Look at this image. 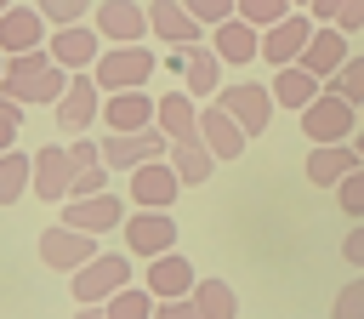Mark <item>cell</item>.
I'll return each mask as SVG.
<instances>
[{"label": "cell", "mask_w": 364, "mask_h": 319, "mask_svg": "<svg viewBox=\"0 0 364 319\" xmlns=\"http://www.w3.org/2000/svg\"><path fill=\"white\" fill-rule=\"evenodd\" d=\"M68 80H74V74H68L46 46H40V51H28V57H11V63H6L0 91H6L11 103H23V108H28V103H51V108H57V97L68 91Z\"/></svg>", "instance_id": "obj_1"}, {"label": "cell", "mask_w": 364, "mask_h": 319, "mask_svg": "<svg viewBox=\"0 0 364 319\" xmlns=\"http://www.w3.org/2000/svg\"><path fill=\"white\" fill-rule=\"evenodd\" d=\"M131 285V256L125 251H102V256H91L80 273H68V296L80 302V308H102L108 296H119Z\"/></svg>", "instance_id": "obj_2"}, {"label": "cell", "mask_w": 364, "mask_h": 319, "mask_svg": "<svg viewBox=\"0 0 364 319\" xmlns=\"http://www.w3.org/2000/svg\"><path fill=\"white\" fill-rule=\"evenodd\" d=\"M301 131H307V142H313V148H318V142H353V137L364 131V114H358L347 97L318 91V103H313V108H301Z\"/></svg>", "instance_id": "obj_3"}, {"label": "cell", "mask_w": 364, "mask_h": 319, "mask_svg": "<svg viewBox=\"0 0 364 319\" xmlns=\"http://www.w3.org/2000/svg\"><path fill=\"white\" fill-rule=\"evenodd\" d=\"M154 68H159V57H154L148 46H108V51L97 57L91 80H97L102 91H142Z\"/></svg>", "instance_id": "obj_4"}, {"label": "cell", "mask_w": 364, "mask_h": 319, "mask_svg": "<svg viewBox=\"0 0 364 319\" xmlns=\"http://www.w3.org/2000/svg\"><path fill=\"white\" fill-rule=\"evenodd\" d=\"M159 68H176L188 97H216V91H222V57H216L210 40H199V46H171V57H165Z\"/></svg>", "instance_id": "obj_5"}, {"label": "cell", "mask_w": 364, "mask_h": 319, "mask_svg": "<svg viewBox=\"0 0 364 319\" xmlns=\"http://www.w3.org/2000/svg\"><path fill=\"white\" fill-rule=\"evenodd\" d=\"M102 103H108V91H102L91 74H74L68 91L57 97V125H63L68 137H91V125L102 120Z\"/></svg>", "instance_id": "obj_6"}, {"label": "cell", "mask_w": 364, "mask_h": 319, "mask_svg": "<svg viewBox=\"0 0 364 319\" xmlns=\"http://www.w3.org/2000/svg\"><path fill=\"white\" fill-rule=\"evenodd\" d=\"M46 51H51L68 74H91V68H97V57L108 51V40L97 34V23H68V28H51Z\"/></svg>", "instance_id": "obj_7"}, {"label": "cell", "mask_w": 364, "mask_h": 319, "mask_svg": "<svg viewBox=\"0 0 364 319\" xmlns=\"http://www.w3.org/2000/svg\"><path fill=\"white\" fill-rule=\"evenodd\" d=\"M91 256H102V251H97V234H80V228H68V222H57V228L40 234V262L57 268V273H80Z\"/></svg>", "instance_id": "obj_8"}, {"label": "cell", "mask_w": 364, "mask_h": 319, "mask_svg": "<svg viewBox=\"0 0 364 319\" xmlns=\"http://www.w3.org/2000/svg\"><path fill=\"white\" fill-rule=\"evenodd\" d=\"M216 103L250 131V137H262L267 125H273V91L267 85H256V80H233V85H222L216 91Z\"/></svg>", "instance_id": "obj_9"}, {"label": "cell", "mask_w": 364, "mask_h": 319, "mask_svg": "<svg viewBox=\"0 0 364 319\" xmlns=\"http://www.w3.org/2000/svg\"><path fill=\"white\" fill-rule=\"evenodd\" d=\"M176 194H182V177H176L171 160H148V165L131 171V205L136 211H171Z\"/></svg>", "instance_id": "obj_10"}, {"label": "cell", "mask_w": 364, "mask_h": 319, "mask_svg": "<svg viewBox=\"0 0 364 319\" xmlns=\"http://www.w3.org/2000/svg\"><path fill=\"white\" fill-rule=\"evenodd\" d=\"M125 251H136L142 262L176 251V216L171 211H131L125 216Z\"/></svg>", "instance_id": "obj_11"}, {"label": "cell", "mask_w": 364, "mask_h": 319, "mask_svg": "<svg viewBox=\"0 0 364 319\" xmlns=\"http://www.w3.org/2000/svg\"><path fill=\"white\" fill-rule=\"evenodd\" d=\"M313 17L307 11H290L284 23H273V28H262V63H273V68H290L301 51H307V40H313Z\"/></svg>", "instance_id": "obj_12"}, {"label": "cell", "mask_w": 364, "mask_h": 319, "mask_svg": "<svg viewBox=\"0 0 364 319\" xmlns=\"http://www.w3.org/2000/svg\"><path fill=\"white\" fill-rule=\"evenodd\" d=\"M74 171H80V165H74V154L51 142V148H40V154H34V188H28V194H34L40 205H63V199H68V188H74Z\"/></svg>", "instance_id": "obj_13"}, {"label": "cell", "mask_w": 364, "mask_h": 319, "mask_svg": "<svg viewBox=\"0 0 364 319\" xmlns=\"http://www.w3.org/2000/svg\"><path fill=\"white\" fill-rule=\"evenodd\" d=\"M97 34L108 46H142V34H154L148 6H136V0H102L97 6Z\"/></svg>", "instance_id": "obj_14"}, {"label": "cell", "mask_w": 364, "mask_h": 319, "mask_svg": "<svg viewBox=\"0 0 364 319\" xmlns=\"http://www.w3.org/2000/svg\"><path fill=\"white\" fill-rule=\"evenodd\" d=\"M199 142H205L216 160H239V154H245V142H250V131H245V125H239V120L210 97V108H199Z\"/></svg>", "instance_id": "obj_15"}, {"label": "cell", "mask_w": 364, "mask_h": 319, "mask_svg": "<svg viewBox=\"0 0 364 319\" xmlns=\"http://www.w3.org/2000/svg\"><path fill=\"white\" fill-rule=\"evenodd\" d=\"M142 285H148V291H154L159 302H182V296H193L199 273H193V262H188L182 251H165V256H154V262H148Z\"/></svg>", "instance_id": "obj_16"}, {"label": "cell", "mask_w": 364, "mask_h": 319, "mask_svg": "<svg viewBox=\"0 0 364 319\" xmlns=\"http://www.w3.org/2000/svg\"><path fill=\"white\" fill-rule=\"evenodd\" d=\"M102 125L108 131H148V125H159V97H148V91H108Z\"/></svg>", "instance_id": "obj_17"}, {"label": "cell", "mask_w": 364, "mask_h": 319, "mask_svg": "<svg viewBox=\"0 0 364 319\" xmlns=\"http://www.w3.org/2000/svg\"><path fill=\"white\" fill-rule=\"evenodd\" d=\"M210 46H216V57H222L228 68H245V63L262 57V28L245 23V17H228V23L210 28Z\"/></svg>", "instance_id": "obj_18"}, {"label": "cell", "mask_w": 364, "mask_h": 319, "mask_svg": "<svg viewBox=\"0 0 364 319\" xmlns=\"http://www.w3.org/2000/svg\"><path fill=\"white\" fill-rule=\"evenodd\" d=\"M347 57H353V51H347V34H341L336 23H318V28H313V40H307V51H301L296 63H301L307 74H318V80H336Z\"/></svg>", "instance_id": "obj_19"}, {"label": "cell", "mask_w": 364, "mask_h": 319, "mask_svg": "<svg viewBox=\"0 0 364 319\" xmlns=\"http://www.w3.org/2000/svg\"><path fill=\"white\" fill-rule=\"evenodd\" d=\"M63 222H68V228H80V234H108V228H125V199H114V194L68 199V205H63Z\"/></svg>", "instance_id": "obj_20"}, {"label": "cell", "mask_w": 364, "mask_h": 319, "mask_svg": "<svg viewBox=\"0 0 364 319\" xmlns=\"http://www.w3.org/2000/svg\"><path fill=\"white\" fill-rule=\"evenodd\" d=\"M46 46V17H40V6H11L6 17H0V51L6 57H28V51H40Z\"/></svg>", "instance_id": "obj_21"}, {"label": "cell", "mask_w": 364, "mask_h": 319, "mask_svg": "<svg viewBox=\"0 0 364 319\" xmlns=\"http://www.w3.org/2000/svg\"><path fill=\"white\" fill-rule=\"evenodd\" d=\"M364 160H358V148L353 142H318L313 154H307V182L313 188H336L341 177H353Z\"/></svg>", "instance_id": "obj_22"}, {"label": "cell", "mask_w": 364, "mask_h": 319, "mask_svg": "<svg viewBox=\"0 0 364 319\" xmlns=\"http://www.w3.org/2000/svg\"><path fill=\"white\" fill-rule=\"evenodd\" d=\"M148 23L165 46H199V28H205L182 0H148Z\"/></svg>", "instance_id": "obj_23"}, {"label": "cell", "mask_w": 364, "mask_h": 319, "mask_svg": "<svg viewBox=\"0 0 364 319\" xmlns=\"http://www.w3.org/2000/svg\"><path fill=\"white\" fill-rule=\"evenodd\" d=\"M159 131L171 142H199V97H188L182 85L159 97Z\"/></svg>", "instance_id": "obj_24"}, {"label": "cell", "mask_w": 364, "mask_h": 319, "mask_svg": "<svg viewBox=\"0 0 364 319\" xmlns=\"http://www.w3.org/2000/svg\"><path fill=\"white\" fill-rule=\"evenodd\" d=\"M273 103H279V108H290V114L313 108V103H318V74H307L301 63L273 68Z\"/></svg>", "instance_id": "obj_25"}, {"label": "cell", "mask_w": 364, "mask_h": 319, "mask_svg": "<svg viewBox=\"0 0 364 319\" xmlns=\"http://www.w3.org/2000/svg\"><path fill=\"white\" fill-rule=\"evenodd\" d=\"M28 188H34V154H23V148L0 154V205H17Z\"/></svg>", "instance_id": "obj_26"}, {"label": "cell", "mask_w": 364, "mask_h": 319, "mask_svg": "<svg viewBox=\"0 0 364 319\" xmlns=\"http://www.w3.org/2000/svg\"><path fill=\"white\" fill-rule=\"evenodd\" d=\"M171 165H176V177H182V188H193V182H205L210 171H216V154L205 148V142H171V154H165Z\"/></svg>", "instance_id": "obj_27"}, {"label": "cell", "mask_w": 364, "mask_h": 319, "mask_svg": "<svg viewBox=\"0 0 364 319\" xmlns=\"http://www.w3.org/2000/svg\"><path fill=\"white\" fill-rule=\"evenodd\" d=\"M193 302H199L205 319H239V291L228 279H199L193 285Z\"/></svg>", "instance_id": "obj_28"}, {"label": "cell", "mask_w": 364, "mask_h": 319, "mask_svg": "<svg viewBox=\"0 0 364 319\" xmlns=\"http://www.w3.org/2000/svg\"><path fill=\"white\" fill-rule=\"evenodd\" d=\"M102 308H108V319H154V313H159V296H154L148 285H142V291H136V285H125V291H119V296H108Z\"/></svg>", "instance_id": "obj_29"}, {"label": "cell", "mask_w": 364, "mask_h": 319, "mask_svg": "<svg viewBox=\"0 0 364 319\" xmlns=\"http://www.w3.org/2000/svg\"><path fill=\"white\" fill-rule=\"evenodd\" d=\"M324 91H336V97H347L353 108H364V57H347V63H341V74H336Z\"/></svg>", "instance_id": "obj_30"}, {"label": "cell", "mask_w": 364, "mask_h": 319, "mask_svg": "<svg viewBox=\"0 0 364 319\" xmlns=\"http://www.w3.org/2000/svg\"><path fill=\"white\" fill-rule=\"evenodd\" d=\"M290 11H296L290 0H239V17L256 23V28H273V23H284Z\"/></svg>", "instance_id": "obj_31"}, {"label": "cell", "mask_w": 364, "mask_h": 319, "mask_svg": "<svg viewBox=\"0 0 364 319\" xmlns=\"http://www.w3.org/2000/svg\"><path fill=\"white\" fill-rule=\"evenodd\" d=\"M330 319H364V273H358V279H347V285L336 291Z\"/></svg>", "instance_id": "obj_32"}, {"label": "cell", "mask_w": 364, "mask_h": 319, "mask_svg": "<svg viewBox=\"0 0 364 319\" xmlns=\"http://www.w3.org/2000/svg\"><path fill=\"white\" fill-rule=\"evenodd\" d=\"M336 199H341V211H347L353 222H364V165H358L353 177H341V182H336Z\"/></svg>", "instance_id": "obj_33"}, {"label": "cell", "mask_w": 364, "mask_h": 319, "mask_svg": "<svg viewBox=\"0 0 364 319\" xmlns=\"http://www.w3.org/2000/svg\"><path fill=\"white\" fill-rule=\"evenodd\" d=\"M85 11H91V0H40V17H46V23H57V28L85 23Z\"/></svg>", "instance_id": "obj_34"}, {"label": "cell", "mask_w": 364, "mask_h": 319, "mask_svg": "<svg viewBox=\"0 0 364 319\" xmlns=\"http://www.w3.org/2000/svg\"><path fill=\"white\" fill-rule=\"evenodd\" d=\"M91 194H108V165H80V171H74L68 199H91Z\"/></svg>", "instance_id": "obj_35"}, {"label": "cell", "mask_w": 364, "mask_h": 319, "mask_svg": "<svg viewBox=\"0 0 364 319\" xmlns=\"http://www.w3.org/2000/svg\"><path fill=\"white\" fill-rule=\"evenodd\" d=\"M182 6H188L199 23H210V28L228 23V17H239V0H182Z\"/></svg>", "instance_id": "obj_36"}, {"label": "cell", "mask_w": 364, "mask_h": 319, "mask_svg": "<svg viewBox=\"0 0 364 319\" xmlns=\"http://www.w3.org/2000/svg\"><path fill=\"white\" fill-rule=\"evenodd\" d=\"M17 125H23V103H0V154H11L17 148Z\"/></svg>", "instance_id": "obj_37"}, {"label": "cell", "mask_w": 364, "mask_h": 319, "mask_svg": "<svg viewBox=\"0 0 364 319\" xmlns=\"http://www.w3.org/2000/svg\"><path fill=\"white\" fill-rule=\"evenodd\" d=\"M341 256H347V262L364 273V222H353V228H347V239H341Z\"/></svg>", "instance_id": "obj_38"}, {"label": "cell", "mask_w": 364, "mask_h": 319, "mask_svg": "<svg viewBox=\"0 0 364 319\" xmlns=\"http://www.w3.org/2000/svg\"><path fill=\"white\" fill-rule=\"evenodd\" d=\"M154 319H205V313H199V302H193V296H182V302H159V313H154Z\"/></svg>", "instance_id": "obj_39"}, {"label": "cell", "mask_w": 364, "mask_h": 319, "mask_svg": "<svg viewBox=\"0 0 364 319\" xmlns=\"http://www.w3.org/2000/svg\"><path fill=\"white\" fill-rule=\"evenodd\" d=\"M341 11H347V0H313V6H307V17H313V23H336Z\"/></svg>", "instance_id": "obj_40"}, {"label": "cell", "mask_w": 364, "mask_h": 319, "mask_svg": "<svg viewBox=\"0 0 364 319\" xmlns=\"http://www.w3.org/2000/svg\"><path fill=\"white\" fill-rule=\"evenodd\" d=\"M336 28H341V34H353V28H364V0H347V11L336 17Z\"/></svg>", "instance_id": "obj_41"}, {"label": "cell", "mask_w": 364, "mask_h": 319, "mask_svg": "<svg viewBox=\"0 0 364 319\" xmlns=\"http://www.w3.org/2000/svg\"><path fill=\"white\" fill-rule=\"evenodd\" d=\"M74 319H108V308H80Z\"/></svg>", "instance_id": "obj_42"}, {"label": "cell", "mask_w": 364, "mask_h": 319, "mask_svg": "<svg viewBox=\"0 0 364 319\" xmlns=\"http://www.w3.org/2000/svg\"><path fill=\"white\" fill-rule=\"evenodd\" d=\"M353 148H358V160H364V131H358V137H353Z\"/></svg>", "instance_id": "obj_43"}, {"label": "cell", "mask_w": 364, "mask_h": 319, "mask_svg": "<svg viewBox=\"0 0 364 319\" xmlns=\"http://www.w3.org/2000/svg\"><path fill=\"white\" fill-rule=\"evenodd\" d=\"M11 6H17V0H0V17H6V11H11Z\"/></svg>", "instance_id": "obj_44"}, {"label": "cell", "mask_w": 364, "mask_h": 319, "mask_svg": "<svg viewBox=\"0 0 364 319\" xmlns=\"http://www.w3.org/2000/svg\"><path fill=\"white\" fill-rule=\"evenodd\" d=\"M6 63H11V57H6V51H0V74H6Z\"/></svg>", "instance_id": "obj_45"}, {"label": "cell", "mask_w": 364, "mask_h": 319, "mask_svg": "<svg viewBox=\"0 0 364 319\" xmlns=\"http://www.w3.org/2000/svg\"><path fill=\"white\" fill-rule=\"evenodd\" d=\"M290 6H313V0H290Z\"/></svg>", "instance_id": "obj_46"}, {"label": "cell", "mask_w": 364, "mask_h": 319, "mask_svg": "<svg viewBox=\"0 0 364 319\" xmlns=\"http://www.w3.org/2000/svg\"><path fill=\"white\" fill-rule=\"evenodd\" d=\"M0 103H6V91H0Z\"/></svg>", "instance_id": "obj_47"}, {"label": "cell", "mask_w": 364, "mask_h": 319, "mask_svg": "<svg viewBox=\"0 0 364 319\" xmlns=\"http://www.w3.org/2000/svg\"><path fill=\"white\" fill-rule=\"evenodd\" d=\"M358 114H364V108H358Z\"/></svg>", "instance_id": "obj_48"}]
</instances>
